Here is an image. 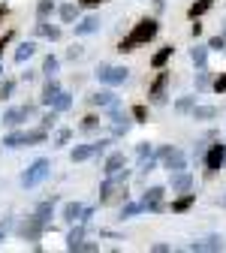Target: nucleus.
<instances>
[{
    "mask_svg": "<svg viewBox=\"0 0 226 253\" xmlns=\"http://www.w3.org/2000/svg\"><path fill=\"white\" fill-rule=\"evenodd\" d=\"M54 12V0H40L37 3V21H45Z\"/></svg>",
    "mask_w": 226,
    "mask_h": 253,
    "instance_id": "nucleus-34",
    "label": "nucleus"
},
{
    "mask_svg": "<svg viewBox=\"0 0 226 253\" xmlns=\"http://www.w3.org/2000/svg\"><path fill=\"white\" fill-rule=\"evenodd\" d=\"M48 139V130H45V126H40V130H21V133H9L3 142H0V145H3V148H24V145H43Z\"/></svg>",
    "mask_w": 226,
    "mask_h": 253,
    "instance_id": "nucleus-3",
    "label": "nucleus"
},
{
    "mask_svg": "<svg viewBox=\"0 0 226 253\" xmlns=\"http://www.w3.org/2000/svg\"><path fill=\"white\" fill-rule=\"evenodd\" d=\"M226 244H223V238L220 235H208V238H202V241H193L190 244V250L193 253H205V250H223Z\"/></svg>",
    "mask_w": 226,
    "mask_h": 253,
    "instance_id": "nucleus-15",
    "label": "nucleus"
},
{
    "mask_svg": "<svg viewBox=\"0 0 226 253\" xmlns=\"http://www.w3.org/2000/svg\"><path fill=\"white\" fill-rule=\"evenodd\" d=\"M70 139H73V130H70V126H63V130H57V136H54V148H63Z\"/></svg>",
    "mask_w": 226,
    "mask_h": 253,
    "instance_id": "nucleus-39",
    "label": "nucleus"
},
{
    "mask_svg": "<svg viewBox=\"0 0 226 253\" xmlns=\"http://www.w3.org/2000/svg\"><path fill=\"white\" fill-rule=\"evenodd\" d=\"M82 54H85V48H82V45H73V48L67 51V57H70V60H79Z\"/></svg>",
    "mask_w": 226,
    "mask_h": 253,
    "instance_id": "nucleus-45",
    "label": "nucleus"
},
{
    "mask_svg": "<svg viewBox=\"0 0 226 253\" xmlns=\"http://www.w3.org/2000/svg\"><path fill=\"white\" fill-rule=\"evenodd\" d=\"M109 124H112V136H127V130H130V115L121 112L118 103L109 106Z\"/></svg>",
    "mask_w": 226,
    "mask_h": 253,
    "instance_id": "nucleus-10",
    "label": "nucleus"
},
{
    "mask_svg": "<svg viewBox=\"0 0 226 253\" xmlns=\"http://www.w3.org/2000/svg\"><path fill=\"white\" fill-rule=\"evenodd\" d=\"M79 130H82V133H93V130H100V118H96V115H88V118H82Z\"/></svg>",
    "mask_w": 226,
    "mask_h": 253,
    "instance_id": "nucleus-36",
    "label": "nucleus"
},
{
    "mask_svg": "<svg viewBox=\"0 0 226 253\" xmlns=\"http://www.w3.org/2000/svg\"><path fill=\"white\" fill-rule=\"evenodd\" d=\"M142 211H145L142 202H124V205H121V220H124V217H136V214H142Z\"/></svg>",
    "mask_w": 226,
    "mask_h": 253,
    "instance_id": "nucleus-33",
    "label": "nucleus"
},
{
    "mask_svg": "<svg viewBox=\"0 0 226 253\" xmlns=\"http://www.w3.org/2000/svg\"><path fill=\"white\" fill-rule=\"evenodd\" d=\"M193 202H196V193H181V199L172 202V211H175V214H184Z\"/></svg>",
    "mask_w": 226,
    "mask_h": 253,
    "instance_id": "nucleus-29",
    "label": "nucleus"
},
{
    "mask_svg": "<svg viewBox=\"0 0 226 253\" xmlns=\"http://www.w3.org/2000/svg\"><path fill=\"white\" fill-rule=\"evenodd\" d=\"M169 187H172V193H190V187H193V175L184 169V172H178V175H172V181H169Z\"/></svg>",
    "mask_w": 226,
    "mask_h": 253,
    "instance_id": "nucleus-16",
    "label": "nucleus"
},
{
    "mask_svg": "<svg viewBox=\"0 0 226 253\" xmlns=\"http://www.w3.org/2000/svg\"><path fill=\"white\" fill-rule=\"evenodd\" d=\"M190 63H193V67H205V63H208V45H193L190 48Z\"/></svg>",
    "mask_w": 226,
    "mask_h": 253,
    "instance_id": "nucleus-22",
    "label": "nucleus"
},
{
    "mask_svg": "<svg viewBox=\"0 0 226 253\" xmlns=\"http://www.w3.org/2000/svg\"><path fill=\"white\" fill-rule=\"evenodd\" d=\"M214 90H217V93H226V73H223V76L214 82Z\"/></svg>",
    "mask_w": 226,
    "mask_h": 253,
    "instance_id": "nucleus-49",
    "label": "nucleus"
},
{
    "mask_svg": "<svg viewBox=\"0 0 226 253\" xmlns=\"http://www.w3.org/2000/svg\"><path fill=\"white\" fill-rule=\"evenodd\" d=\"M193 106H196V97H181V100L175 103V112H178V115H190Z\"/></svg>",
    "mask_w": 226,
    "mask_h": 253,
    "instance_id": "nucleus-37",
    "label": "nucleus"
},
{
    "mask_svg": "<svg viewBox=\"0 0 226 253\" xmlns=\"http://www.w3.org/2000/svg\"><path fill=\"white\" fill-rule=\"evenodd\" d=\"M0 73H3V67H0Z\"/></svg>",
    "mask_w": 226,
    "mask_h": 253,
    "instance_id": "nucleus-55",
    "label": "nucleus"
},
{
    "mask_svg": "<svg viewBox=\"0 0 226 253\" xmlns=\"http://www.w3.org/2000/svg\"><path fill=\"white\" fill-rule=\"evenodd\" d=\"M166 87H169V73H166V70H160V73H157V79H154V82H151V87H148L151 103H163Z\"/></svg>",
    "mask_w": 226,
    "mask_h": 253,
    "instance_id": "nucleus-13",
    "label": "nucleus"
},
{
    "mask_svg": "<svg viewBox=\"0 0 226 253\" xmlns=\"http://www.w3.org/2000/svg\"><path fill=\"white\" fill-rule=\"evenodd\" d=\"M163 196H166V190H163V187H148V190H145V196H142L145 211L160 214V211H163Z\"/></svg>",
    "mask_w": 226,
    "mask_h": 253,
    "instance_id": "nucleus-11",
    "label": "nucleus"
},
{
    "mask_svg": "<svg viewBox=\"0 0 226 253\" xmlns=\"http://www.w3.org/2000/svg\"><path fill=\"white\" fill-rule=\"evenodd\" d=\"M6 18V6H0V21H3Z\"/></svg>",
    "mask_w": 226,
    "mask_h": 253,
    "instance_id": "nucleus-53",
    "label": "nucleus"
},
{
    "mask_svg": "<svg viewBox=\"0 0 226 253\" xmlns=\"http://www.w3.org/2000/svg\"><path fill=\"white\" fill-rule=\"evenodd\" d=\"M57 115H60L57 109H51V112H45V115L40 118V126H45V130H51V126L57 124Z\"/></svg>",
    "mask_w": 226,
    "mask_h": 253,
    "instance_id": "nucleus-40",
    "label": "nucleus"
},
{
    "mask_svg": "<svg viewBox=\"0 0 226 253\" xmlns=\"http://www.w3.org/2000/svg\"><path fill=\"white\" fill-rule=\"evenodd\" d=\"M57 93H60V84H57L54 79H48V82H45V87H43V97H40V100H43L45 106H51V103L57 100Z\"/></svg>",
    "mask_w": 226,
    "mask_h": 253,
    "instance_id": "nucleus-25",
    "label": "nucleus"
},
{
    "mask_svg": "<svg viewBox=\"0 0 226 253\" xmlns=\"http://www.w3.org/2000/svg\"><path fill=\"white\" fill-rule=\"evenodd\" d=\"M211 6H214V0H196V3H193V6L187 9V15H190L193 21H196V18H199V15H205Z\"/></svg>",
    "mask_w": 226,
    "mask_h": 253,
    "instance_id": "nucleus-28",
    "label": "nucleus"
},
{
    "mask_svg": "<svg viewBox=\"0 0 226 253\" xmlns=\"http://www.w3.org/2000/svg\"><path fill=\"white\" fill-rule=\"evenodd\" d=\"M88 103L90 106H100V109H109V106L118 103V97H115L112 90H96V93H90V97H88Z\"/></svg>",
    "mask_w": 226,
    "mask_h": 253,
    "instance_id": "nucleus-17",
    "label": "nucleus"
},
{
    "mask_svg": "<svg viewBox=\"0 0 226 253\" xmlns=\"http://www.w3.org/2000/svg\"><path fill=\"white\" fill-rule=\"evenodd\" d=\"M223 163H226V145L217 142V145H211L208 154H205V169H208V175H214Z\"/></svg>",
    "mask_w": 226,
    "mask_h": 253,
    "instance_id": "nucleus-12",
    "label": "nucleus"
},
{
    "mask_svg": "<svg viewBox=\"0 0 226 253\" xmlns=\"http://www.w3.org/2000/svg\"><path fill=\"white\" fill-rule=\"evenodd\" d=\"M151 3H154V9L160 12V9H163V6H166V0H151Z\"/></svg>",
    "mask_w": 226,
    "mask_h": 253,
    "instance_id": "nucleus-51",
    "label": "nucleus"
},
{
    "mask_svg": "<svg viewBox=\"0 0 226 253\" xmlns=\"http://www.w3.org/2000/svg\"><path fill=\"white\" fill-rule=\"evenodd\" d=\"M133 118H136V121H145V118H148L145 106H133Z\"/></svg>",
    "mask_w": 226,
    "mask_h": 253,
    "instance_id": "nucleus-48",
    "label": "nucleus"
},
{
    "mask_svg": "<svg viewBox=\"0 0 226 253\" xmlns=\"http://www.w3.org/2000/svg\"><path fill=\"white\" fill-rule=\"evenodd\" d=\"M172 51H175L172 45H163V48H160V51L151 57V67H154V70H163V67H166V60L172 57Z\"/></svg>",
    "mask_w": 226,
    "mask_h": 253,
    "instance_id": "nucleus-26",
    "label": "nucleus"
},
{
    "mask_svg": "<svg viewBox=\"0 0 226 253\" xmlns=\"http://www.w3.org/2000/svg\"><path fill=\"white\" fill-rule=\"evenodd\" d=\"M172 247L169 244H163V241H157V244H151V253H169Z\"/></svg>",
    "mask_w": 226,
    "mask_h": 253,
    "instance_id": "nucleus-47",
    "label": "nucleus"
},
{
    "mask_svg": "<svg viewBox=\"0 0 226 253\" xmlns=\"http://www.w3.org/2000/svg\"><path fill=\"white\" fill-rule=\"evenodd\" d=\"M12 90H15V82H12V79L0 82V103H3V100H9V97H12Z\"/></svg>",
    "mask_w": 226,
    "mask_h": 253,
    "instance_id": "nucleus-41",
    "label": "nucleus"
},
{
    "mask_svg": "<svg viewBox=\"0 0 226 253\" xmlns=\"http://www.w3.org/2000/svg\"><path fill=\"white\" fill-rule=\"evenodd\" d=\"M70 106H73V93H67V90H60V93H57V100L51 103V109H57V112H67Z\"/></svg>",
    "mask_w": 226,
    "mask_h": 253,
    "instance_id": "nucleus-32",
    "label": "nucleus"
},
{
    "mask_svg": "<svg viewBox=\"0 0 226 253\" xmlns=\"http://www.w3.org/2000/svg\"><path fill=\"white\" fill-rule=\"evenodd\" d=\"M57 67H60V60H57L54 54H48V57L43 60V76H45V79H54V76H57Z\"/></svg>",
    "mask_w": 226,
    "mask_h": 253,
    "instance_id": "nucleus-31",
    "label": "nucleus"
},
{
    "mask_svg": "<svg viewBox=\"0 0 226 253\" xmlns=\"http://www.w3.org/2000/svg\"><path fill=\"white\" fill-rule=\"evenodd\" d=\"M157 163H160V157H157V154H154V157H142V160H139V175L154 172V169H157Z\"/></svg>",
    "mask_w": 226,
    "mask_h": 253,
    "instance_id": "nucleus-35",
    "label": "nucleus"
},
{
    "mask_svg": "<svg viewBox=\"0 0 226 253\" xmlns=\"http://www.w3.org/2000/svg\"><path fill=\"white\" fill-rule=\"evenodd\" d=\"M127 172H118V175H106V181L100 184V205H112V202H127Z\"/></svg>",
    "mask_w": 226,
    "mask_h": 253,
    "instance_id": "nucleus-2",
    "label": "nucleus"
},
{
    "mask_svg": "<svg viewBox=\"0 0 226 253\" xmlns=\"http://www.w3.org/2000/svg\"><path fill=\"white\" fill-rule=\"evenodd\" d=\"M208 87H211V73L205 67H199V73H196V90H208Z\"/></svg>",
    "mask_w": 226,
    "mask_h": 253,
    "instance_id": "nucleus-38",
    "label": "nucleus"
},
{
    "mask_svg": "<svg viewBox=\"0 0 226 253\" xmlns=\"http://www.w3.org/2000/svg\"><path fill=\"white\" fill-rule=\"evenodd\" d=\"M136 154H139V160H142V157H154V145H151V142H139Z\"/></svg>",
    "mask_w": 226,
    "mask_h": 253,
    "instance_id": "nucleus-43",
    "label": "nucleus"
},
{
    "mask_svg": "<svg viewBox=\"0 0 226 253\" xmlns=\"http://www.w3.org/2000/svg\"><path fill=\"white\" fill-rule=\"evenodd\" d=\"M223 205H226V196H223Z\"/></svg>",
    "mask_w": 226,
    "mask_h": 253,
    "instance_id": "nucleus-54",
    "label": "nucleus"
},
{
    "mask_svg": "<svg viewBox=\"0 0 226 253\" xmlns=\"http://www.w3.org/2000/svg\"><path fill=\"white\" fill-rule=\"evenodd\" d=\"M45 229H48V226L43 223V220H40L37 214L24 217L21 223H18V235H21V241H40V235H43Z\"/></svg>",
    "mask_w": 226,
    "mask_h": 253,
    "instance_id": "nucleus-8",
    "label": "nucleus"
},
{
    "mask_svg": "<svg viewBox=\"0 0 226 253\" xmlns=\"http://www.w3.org/2000/svg\"><path fill=\"white\" fill-rule=\"evenodd\" d=\"M34 34H37V37H45L48 42H57V40H60V27H51L48 18H45V21H40V24L34 27Z\"/></svg>",
    "mask_w": 226,
    "mask_h": 253,
    "instance_id": "nucleus-19",
    "label": "nucleus"
},
{
    "mask_svg": "<svg viewBox=\"0 0 226 253\" xmlns=\"http://www.w3.org/2000/svg\"><path fill=\"white\" fill-rule=\"evenodd\" d=\"M208 48H214V51H223V48H226V34H220V37H211V40H208Z\"/></svg>",
    "mask_w": 226,
    "mask_h": 253,
    "instance_id": "nucleus-42",
    "label": "nucleus"
},
{
    "mask_svg": "<svg viewBox=\"0 0 226 253\" xmlns=\"http://www.w3.org/2000/svg\"><path fill=\"white\" fill-rule=\"evenodd\" d=\"M100 3H103V0H82L85 9H93V6H100Z\"/></svg>",
    "mask_w": 226,
    "mask_h": 253,
    "instance_id": "nucleus-50",
    "label": "nucleus"
},
{
    "mask_svg": "<svg viewBox=\"0 0 226 253\" xmlns=\"http://www.w3.org/2000/svg\"><path fill=\"white\" fill-rule=\"evenodd\" d=\"M48 172H51V163L45 160V157H40V160H34L24 172H21V187L24 190H30V187H37V184H43L45 178H48Z\"/></svg>",
    "mask_w": 226,
    "mask_h": 253,
    "instance_id": "nucleus-5",
    "label": "nucleus"
},
{
    "mask_svg": "<svg viewBox=\"0 0 226 253\" xmlns=\"http://www.w3.org/2000/svg\"><path fill=\"white\" fill-rule=\"evenodd\" d=\"M57 15H60V21H63V24H73V21L79 18V6H73V3H63V6L57 9Z\"/></svg>",
    "mask_w": 226,
    "mask_h": 253,
    "instance_id": "nucleus-30",
    "label": "nucleus"
},
{
    "mask_svg": "<svg viewBox=\"0 0 226 253\" xmlns=\"http://www.w3.org/2000/svg\"><path fill=\"white\" fill-rule=\"evenodd\" d=\"M118 172H124V154L121 151L109 154L106 163H103V175H118Z\"/></svg>",
    "mask_w": 226,
    "mask_h": 253,
    "instance_id": "nucleus-18",
    "label": "nucleus"
},
{
    "mask_svg": "<svg viewBox=\"0 0 226 253\" xmlns=\"http://www.w3.org/2000/svg\"><path fill=\"white\" fill-rule=\"evenodd\" d=\"M157 30H160V24L154 21V18H142V21H136V27L127 34L121 42H118V51L121 54H127V51H133L136 45H145V42H151L154 37H157Z\"/></svg>",
    "mask_w": 226,
    "mask_h": 253,
    "instance_id": "nucleus-1",
    "label": "nucleus"
},
{
    "mask_svg": "<svg viewBox=\"0 0 226 253\" xmlns=\"http://www.w3.org/2000/svg\"><path fill=\"white\" fill-rule=\"evenodd\" d=\"M34 112H37V109L27 103V106H18V109H6V112H3V118H0V121H3V126H9V130H15V126H21V124H24V121H27L30 115H34Z\"/></svg>",
    "mask_w": 226,
    "mask_h": 253,
    "instance_id": "nucleus-9",
    "label": "nucleus"
},
{
    "mask_svg": "<svg viewBox=\"0 0 226 253\" xmlns=\"http://www.w3.org/2000/svg\"><path fill=\"white\" fill-rule=\"evenodd\" d=\"M96 79L103 84H109V87H115V84H124L130 79V70L127 67H112V63H100V67H96Z\"/></svg>",
    "mask_w": 226,
    "mask_h": 253,
    "instance_id": "nucleus-7",
    "label": "nucleus"
},
{
    "mask_svg": "<svg viewBox=\"0 0 226 253\" xmlns=\"http://www.w3.org/2000/svg\"><path fill=\"white\" fill-rule=\"evenodd\" d=\"M82 214H85L82 202H67V205H63V220H70V223H79Z\"/></svg>",
    "mask_w": 226,
    "mask_h": 253,
    "instance_id": "nucleus-21",
    "label": "nucleus"
},
{
    "mask_svg": "<svg viewBox=\"0 0 226 253\" xmlns=\"http://www.w3.org/2000/svg\"><path fill=\"white\" fill-rule=\"evenodd\" d=\"M100 15H85L82 21H76L73 27H76V37H88V34H96V30H100Z\"/></svg>",
    "mask_w": 226,
    "mask_h": 253,
    "instance_id": "nucleus-14",
    "label": "nucleus"
},
{
    "mask_svg": "<svg viewBox=\"0 0 226 253\" xmlns=\"http://www.w3.org/2000/svg\"><path fill=\"white\" fill-rule=\"evenodd\" d=\"M193 121H214L217 118V109L214 106H193Z\"/></svg>",
    "mask_w": 226,
    "mask_h": 253,
    "instance_id": "nucleus-27",
    "label": "nucleus"
},
{
    "mask_svg": "<svg viewBox=\"0 0 226 253\" xmlns=\"http://www.w3.org/2000/svg\"><path fill=\"white\" fill-rule=\"evenodd\" d=\"M9 229H12V217H3V220H0V241L9 235Z\"/></svg>",
    "mask_w": 226,
    "mask_h": 253,
    "instance_id": "nucleus-44",
    "label": "nucleus"
},
{
    "mask_svg": "<svg viewBox=\"0 0 226 253\" xmlns=\"http://www.w3.org/2000/svg\"><path fill=\"white\" fill-rule=\"evenodd\" d=\"M85 241V220H79V226L76 229H70V235H67V250H79V244Z\"/></svg>",
    "mask_w": 226,
    "mask_h": 253,
    "instance_id": "nucleus-20",
    "label": "nucleus"
},
{
    "mask_svg": "<svg viewBox=\"0 0 226 253\" xmlns=\"http://www.w3.org/2000/svg\"><path fill=\"white\" fill-rule=\"evenodd\" d=\"M109 145H112L109 139H96V142H88V145H76V148L70 151V160H73V163H85V160H90V157L103 154Z\"/></svg>",
    "mask_w": 226,
    "mask_h": 253,
    "instance_id": "nucleus-6",
    "label": "nucleus"
},
{
    "mask_svg": "<svg viewBox=\"0 0 226 253\" xmlns=\"http://www.w3.org/2000/svg\"><path fill=\"white\" fill-rule=\"evenodd\" d=\"M34 214H37V217L43 220V223L48 226V223H51V214H54V196H51V199H45V202H40Z\"/></svg>",
    "mask_w": 226,
    "mask_h": 253,
    "instance_id": "nucleus-23",
    "label": "nucleus"
},
{
    "mask_svg": "<svg viewBox=\"0 0 226 253\" xmlns=\"http://www.w3.org/2000/svg\"><path fill=\"white\" fill-rule=\"evenodd\" d=\"M37 54V42H21L18 48H15V63H24V60H30V57H34Z\"/></svg>",
    "mask_w": 226,
    "mask_h": 253,
    "instance_id": "nucleus-24",
    "label": "nucleus"
},
{
    "mask_svg": "<svg viewBox=\"0 0 226 253\" xmlns=\"http://www.w3.org/2000/svg\"><path fill=\"white\" fill-rule=\"evenodd\" d=\"M157 157H160V163H163V169H166L169 175H178V172L187 169V157H184V151L175 148V145H163V148L157 151Z\"/></svg>",
    "mask_w": 226,
    "mask_h": 253,
    "instance_id": "nucleus-4",
    "label": "nucleus"
},
{
    "mask_svg": "<svg viewBox=\"0 0 226 253\" xmlns=\"http://www.w3.org/2000/svg\"><path fill=\"white\" fill-rule=\"evenodd\" d=\"M93 250H96V244H93V241H82L76 253H93Z\"/></svg>",
    "mask_w": 226,
    "mask_h": 253,
    "instance_id": "nucleus-46",
    "label": "nucleus"
},
{
    "mask_svg": "<svg viewBox=\"0 0 226 253\" xmlns=\"http://www.w3.org/2000/svg\"><path fill=\"white\" fill-rule=\"evenodd\" d=\"M6 40H9V34H6L3 40H0V54H3V45H6Z\"/></svg>",
    "mask_w": 226,
    "mask_h": 253,
    "instance_id": "nucleus-52",
    "label": "nucleus"
}]
</instances>
